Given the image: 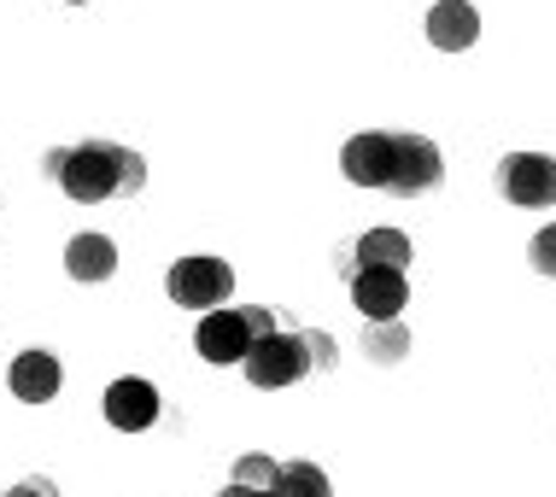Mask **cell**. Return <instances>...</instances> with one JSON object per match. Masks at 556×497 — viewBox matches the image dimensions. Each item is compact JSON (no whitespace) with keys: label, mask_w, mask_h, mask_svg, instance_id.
<instances>
[{"label":"cell","mask_w":556,"mask_h":497,"mask_svg":"<svg viewBox=\"0 0 556 497\" xmlns=\"http://www.w3.org/2000/svg\"><path fill=\"white\" fill-rule=\"evenodd\" d=\"M240 369H247V381L258 386V393H281V386H293L311 374V352H305V340H299V328H276V334H264L247 357H240Z\"/></svg>","instance_id":"obj_2"},{"label":"cell","mask_w":556,"mask_h":497,"mask_svg":"<svg viewBox=\"0 0 556 497\" xmlns=\"http://www.w3.org/2000/svg\"><path fill=\"white\" fill-rule=\"evenodd\" d=\"M106 421L117 433H147L159 421V386L141 381V374H124V381L106 386Z\"/></svg>","instance_id":"obj_9"},{"label":"cell","mask_w":556,"mask_h":497,"mask_svg":"<svg viewBox=\"0 0 556 497\" xmlns=\"http://www.w3.org/2000/svg\"><path fill=\"white\" fill-rule=\"evenodd\" d=\"M65 269H71V281H88V288H94V281H112L117 276V246L106 234H77L65 246Z\"/></svg>","instance_id":"obj_13"},{"label":"cell","mask_w":556,"mask_h":497,"mask_svg":"<svg viewBox=\"0 0 556 497\" xmlns=\"http://www.w3.org/2000/svg\"><path fill=\"white\" fill-rule=\"evenodd\" d=\"M217 497H281L276 486H269V492H247V486H235V480H229V492H217Z\"/></svg>","instance_id":"obj_20"},{"label":"cell","mask_w":556,"mask_h":497,"mask_svg":"<svg viewBox=\"0 0 556 497\" xmlns=\"http://www.w3.org/2000/svg\"><path fill=\"white\" fill-rule=\"evenodd\" d=\"M364 352H369V364H399V357L410 352V334H404L399 316L393 322H369L364 328Z\"/></svg>","instance_id":"obj_15"},{"label":"cell","mask_w":556,"mask_h":497,"mask_svg":"<svg viewBox=\"0 0 556 497\" xmlns=\"http://www.w3.org/2000/svg\"><path fill=\"white\" fill-rule=\"evenodd\" d=\"M164 293H170V305H182V310H217L223 298L235 293V269L223 258H182V264H170V276H164Z\"/></svg>","instance_id":"obj_3"},{"label":"cell","mask_w":556,"mask_h":497,"mask_svg":"<svg viewBox=\"0 0 556 497\" xmlns=\"http://www.w3.org/2000/svg\"><path fill=\"white\" fill-rule=\"evenodd\" d=\"M7 497H59V492H53V480H18Z\"/></svg>","instance_id":"obj_19"},{"label":"cell","mask_w":556,"mask_h":497,"mask_svg":"<svg viewBox=\"0 0 556 497\" xmlns=\"http://www.w3.org/2000/svg\"><path fill=\"white\" fill-rule=\"evenodd\" d=\"M352 305L364 310V322H393V316L410 305V281H404V269H357Z\"/></svg>","instance_id":"obj_8"},{"label":"cell","mask_w":556,"mask_h":497,"mask_svg":"<svg viewBox=\"0 0 556 497\" xmlns=\"http://www.w3.org/2000/svg\"><path fill=\"white\" fill-rule=\"evenodd\" d=\"M299 340H305V352H311V369H334V340L323 334V328H299Z\"/></svg>","instance_id":"obj_18"},{"label":"cell","mask_w":556,"mask_h":497,"mask_svg":"<svg viewBox=\"0 0 556 497\" xmlns=\"http://www.w3.org/2000/svg\"><path fill=\"white\" fill-rule=\"evenodd\" d=\"M258 345V334H252V322H247V310H205V322H200V334H193V352L205 357V364H217V369H229L240 364V357Z\"/></svg>","instance_id":"obj_6"},{"label":"cell","mask_w":556,"mask_h":497,"mask_svg":"<svg viewBox=\"0 0 556 497\" xmlns=\"http://www.w3.org/2000/svg\"><path fill=\"white\" fill-rule=\"evenodd\" d=\"M492 182H498V193L509 205L545 211V205H556V158H545V153H509Z\"/></svg>","instance_id":"obj_5"},{"label":"cell","mask_w":556,"mask_h":497,"mask_svg":"<svg viewBox=\"0 0 556 497\" xmlns=\"http://www.w3.org/2000/svg\"><path fill=\"white\" fill-rule=\"evenodd\" d=\"M71 7H83V0H71Z\"/></svg>","instance_id":"obj_21"},{"label":"cell","mask_w":556,"mask_h":497,"mask_svg":"<svg viewBox=\"0 0 556 497\" xmlns=\"http://www.w3.org/2000/svg\"><path fill=\"white\" fill-rule=\"evenodd\" d=\"M528 264L539 269V276H551V281H556V222H551V229H539V234H533V246H528Z\"/></svg>","instance_id":"obj_17"},{"label":"cell","mask_w":556,"mask_h":497,"mask_svg":"<svg viewBox=\"0 0 556 497\" xmlns=\"http://www.w3.org/2000/svg\"><path fill=\"white\" fill-rule=\"evenodd\" d=\"M445 182V158L428 135H393V176H387V193L399 200H422Z\"/></svg>","instance_id":"obj_4"},{"label":"cell","mask_w":556,"mask_h":497,"mask_svg":"<svg viewBox=\"0 0 556 497\" xmlns=\"http://www.w3.org/2000/svg\"><path fill=\"white\" fill-rule=\"evenodd\" d=\"M276 469H281V462H269V457H258V450H252V457H240V462H235V486L269 492V486H276Z\"/></svg>","instance_id":"obj_16"},{"label":"cell","mask_w":556,"mask_h":497,"mask_svg":"<svg viewBox=\"0 0 556 497\" xmlns=\"http://www.w3.org/2000/svg\"><path fill=\"white\" fill-rule=\"evenodd\" d=\"M276 492L281 497H334V486H328V474L317 469V462H281Z\"/></svg>","instance_id":"obj_14"},{"label":"cell","mask_w":556,"mask_h":497,"mask_svg":"<svg viewBox=\"0 0 556 497\" xmlns=\"http://www.w3.org/2000/svg\"><path fill=\"white\" fill-rule=\"evenodd\" d=\"M475 36H480V12L469 0H440V7L428 12V41L440 53H469Z\"/></svg>","instance_id":"obj_12"},{"label":"cell","mask_w":556,"mask_h":497,"mask_svg":"<svg viewBox=\"0 0 556 497\" xmlns=\"http://www.w3.org/2000/svg\"><path fill=\"white\" fill-rule=\"evenodd\" d=\"M357 269H410V234H399V229H369V234L340 258V276H345V281H352Z\"/></svg>","instance_id":"obj_10"},{"label":"cell","mask_w":556,"mask_h":497,"mask_svg":"<svg viewBox=\"0 0 556 497\" xmlns=\"http://www.w3.org/2000/svg\"><path fill=\"white\" fill-rule=\"evenodd\" d=\"M340 176L352 188H381L387 193V176H393V135L381 129H364L340 146Z\"/></svg>","instance_id":"obj_7"},{"label":"cell","mask_w":556,"mask_h":497,"mask_svg":"<svg viewBox=\"0 0 556 497\" xmlns=\"http://www.w3.org/2000/svg\"><path fill=\"white\" fill-rule=\"evenodd\" d=\"M41 176L71 193L77 205H100V200H129L147 188V158L129 153L117 141H83V146H53L41 158Z\"/></svg>","instance_id":"obj_1"},{"label":"cell","mask_w":556,"mask_h":497,"mask_svg":"<svg viewBox=\"0 0 556 497\" xmlns=\"http://www.w3.org/2000/svg\"><path fill=\"white\" fill-rule=\"evenodd\" d=\"M7 381H12V398L48 404L59 386H65V369H59L53 352H18V357H12V369H7Z\"/></svg>","instance_id":"obj_11"}]
</instances>
